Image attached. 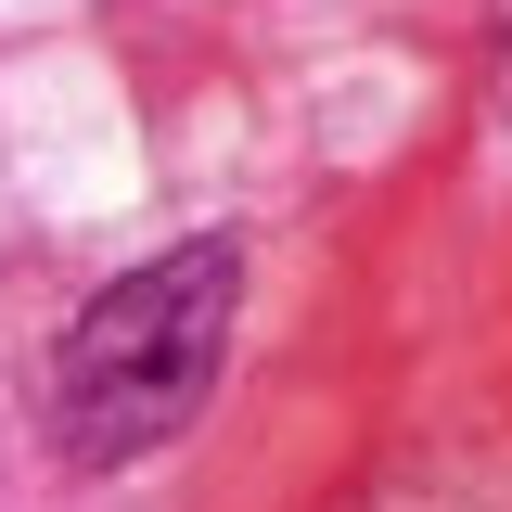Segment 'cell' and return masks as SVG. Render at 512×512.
I'll use <instances>...</instances> for the list:
<instances>
[{
  "label": "cell",
  "mask_w": 512,
  "mask_h": 512,
  "mask_svg": "<svg viewBox=\"0 0 512 512\" xmlns=\"http://www.w3.org/2000/svg\"><path fill=\"white\" fill-rule=\"evenodd\" d=\"M231 308H244V256L231 244H167L141 269H116L52 359V448L90 461V474L154 461L205 410L218 359H231Z\"/></svg>",
  "instance_id": "1"
}]
</instances>
